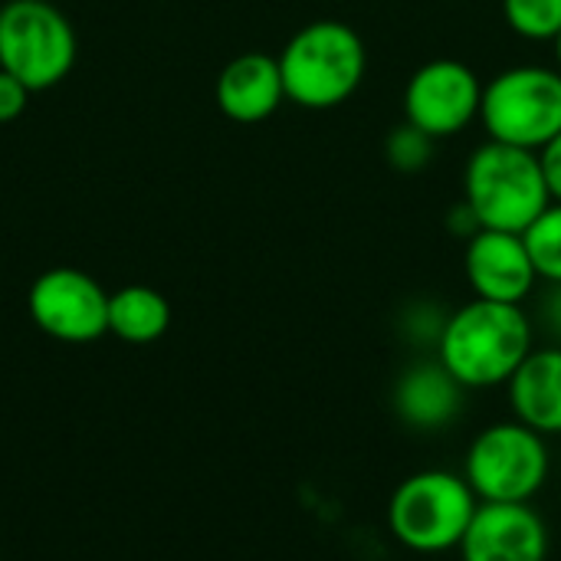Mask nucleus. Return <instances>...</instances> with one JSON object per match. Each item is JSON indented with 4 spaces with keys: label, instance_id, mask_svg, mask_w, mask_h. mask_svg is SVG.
<instances>
[{
    "label": "nucleus",
    "instance_id": "1a4fd4ad",
    "mask_svg": "<svg viewBox=\"0 0 561 561\" xmlns=\"http://www.w3.org/2000/svg\"><path fill=\"white\" fill-rule=\"evenodd\" d=\"M30 319L56 342L85 345L108 332V293L82 270L53 266L39 273L26 296Z\"/></svg>",
    "mask_w": 561,
    "mask_h": 561
},
{
    "label": "nucleus",
    "instance_id": "aec40b11",
    "mask_svg": "<svg viewBox=\"0 0 561 561\" xmlns=\"http://www.w3.org/2000/svg\"><path fill=\"white\" fill-rule=\"evenodd\" d=\"M30 95L33 92L16 76H10V72L0 69V125L20 118L23 108H26V102H30Z\"/></svg>",
    "mask_w": 561,
    "mask_h": 561
},
{
    "label": "nucleus",
    "instance_id": "7ed1b4c3",
    "mask_svg": "<svg viewBox=\"0 0 561 561\" xmlns=\"http://www.w3.org/2000/svg\"><path fill=\"white\" fill-rule=\"evenodd\" d=\"M463 204L480 230L526 233L552 204L539 154L486 138L463 168Z\"/></svg>",
    "mask_w": 561,
    "mask_h": 561
},
{
    "label": "nucleus",
    "instance_id": "423d86ee",
    "mask_svg": "<svg viewBox=\"0 0 561 561\" xmlns=\"http://www.w3.org/2000/svg\"><path fill=\"white\" fill-rule=\"evenodd\" d=\"M549 470L546 437L516 417L483 427L463 460V477L480 503H533Z\"/></svg>",
    "mask_w": 561,
    "mask_h": 561
},
{
    "label": "nucleus",
    "instance_id": "6e6552de",
    "mask_svg": "<svg viewBox=\"0 0 561 561\" xmlns=\"http://www.w3.org/2000/svg\"><path fill=\"white\" fill-rule=\"evenodd\" d=\"M483 79L460 59H431L404 85V122L434 141L460 135L480 118Z\"/></svg>",
    "mask_w": 561,
    "mask_h": 561
},
{
    "label": "nucleus",
    "instance_id": "f257e3e1",
    "mask_svg": "<svg viewBox=\"0 0 561 561\" xmlns=\"http://www.w3.org/2000/svg\"><path fill=\"white\" fill-rule=\"evenodd\" d=\"M536 348V329L523 306L477 299L447 316L437 362L467 388H500Z\"/></svg>",
    "mask_w": 561,
    "mask_h": 561
},
{
    "label": "nucleus",
    "instance_id": "6ab92c4d",
    "mask_svg": "<svg viewBox=\"0 0 561 561\" xmlns=\"http://www.w3.org/2000/svg\"><path fill=\"white\" fill-rule=\"evenodd\" d=\"M444 322H447V316H440L434 306H414L404 316V335L414 345H434L437 348V339L444 332Z\"/></svg>",
    "mask_w": 561,
    "mask_h": 561
},
{
    "label": "nucleus",
    "instance_id": "dca6fc26",
    "mask_svg": "<svg viewBox=\"0 0 561 561\" xmlns=\"http://www.w3.org/2000/svg\"><path fill=\"white\" fill-rule=\"evenodd\" d=\"M539 279L561 283V204L552 201L523 233Z\"/></svg>",
    "mask_w": 561,
    "mask_h": 561
},
{
    "label": "nucleus",
    "instance_id": "39448f33",
    "mask_svg": "<svg viewBox=\"0 0 561 561\" xmlns=\"http://www.w3.org/2000/svg\"><path fill=\"white\" fill-rule=\"evenodd\" d=\"M486 138L539 151L561 131L559 66H510L483 85Z\"/></svg>",
    "mask_w": 561,
    "mask_h": 561
},
{
    "label": "nucleus",
    "instance_id": "412c9836",
    "mask_svg": "<svg viewBox=\"0 0 561 561\" xmlns=\"http://www.w3.org/2000/svg\"><path fill=\"white\" fill-rule=\"evenodd\" d=\"M536 154H539V164H542V174H546V184H549L552 201L561 204V131L549 145H542Z\"/></svg>",
    "mask_w": 561,
    "mask_h": 561
},
{
    "label": "nucleus",
    "instance_id": "0eeeda50",
    "mask_svg": "<svg viewBox=\"0 0 561 561\" xmlns=\"http://www.w3.org/2000/svg\"><path fill=\"white\" fill-rule=\"evenodd\" d=\"M76 30L49 0H7L0 7V69L30 92L59 85L76 66Z\"/></svg>",
    "mask_w": 561,
    "mask_h": 561
},
{
    "label": "nucleus",
    "instance_id": "9b49d317",
    "mask_svg": "<svg viewBox=\"0 0 561 561\" xmlns=\"http://www.w3.org/2000/svg\"><path fill=\"white\" fill-rule=\"evenodd\" d=\"M463 273L477 299L510 306H523L539 283L523 233L506 230H477L463 250Z\"/></svg>",
    "mask_w": 561,
    "mask_h": 561
},
{
    "label": "nucleus",
    "instance_id": "2eb2a0df",
    "mask_svg": "<svg viewBox=\"0 0 561 561\" xmlns=\"http://www.w3.org/2000/svg\"><path fill=\"white\" fill-rule=\"evenodd\" d=\"M171 325L168 299L151 286H122L108 293V332L128 345H151Z\"/></svg>",
    "mask_w": 561,
    "mask_h": 561
},
{
    "label": "nucleus",
    "instance_id": "f3484780",
    "mask_svg": "<svg viewBox=\"0 0 561 561\" xmlns=\"http://www.w3.org/2000/svg\"><path fill=\"white\" fill-rule=\"evenodd\" d=\"M510 30L533 43H556L561 33V0H503Z\"/></svg>",
    "mask_w": 561,
    "mask_h": 561
},
{
    "label": "nucleus",
    "instance_id": "20e7f679",
    "mask_svg": "<svg viewBox=\"0 0 561 561\" xmlns=\"http://www.w3.org/2000/svg\"><path fill=\"white\" fill-rule=\"evenodd\" d=\"M480 500L463 473L421 470L398 483L388 500V529L398 546L417 556L460 549Z\"/></svg>",
    "mask_w": 561,
    "mask_h": 561
},
{
    "label": "nucleus",
    "instance_id": "f8f14e48",
    "mask_svg": "<svg viewBox=\"0 0 561 561\" xmlns=\"http://www.w3.org/2000/svg\"><path fill=\"white\" fill-rule=\"evenodd\" d=\"M286 85L279 59L270 53H240L217 76V108L237 125H256L279 112Z\"/></svg>",
    "mask_w": 561,
    "mask_h": 561
},
{
    "label": "nucleus",
    "instance_id": "4be33fe9",
    "mask_svg": "<svg viewBox=\"0 0 561 561\" xmlns=\"http://www.w3.org/2000/svg\"><path fill=\"white\" fill-rule=\"evenodd\" d=\"M539 319L546 332L561 345V283H549V293L542 296V306H539Z\"/></svg>",
    "mask_w": 561,
    "mask_h": 561
},
{
    "label": "nucleus",
    "instance_id": "a211bd4d",
    "mask_svg": "<svg viewBox=\"0 0 561 561\" xmlns=\"http://www.w3.org/2000/svg\"><path fill=\"white\" fill-rule=\"evenodd\" d=\"M385 154H388V164L394 171L414 174V171H421V168L431 164V158H434V138L424 135L421 128H414L411 122H401L398 128H391V135L385 141Z\"/></svg>",
    "mask_w": 561,
    "mask_h": 561
},
{
    "label": "nucleus",
    "instance_id": "ddd939ff",
    "mask_svg": "<svg viewBox=\"0 0 561 561\" xmlns=\"http://www.w3.org/2000/svg\"><path fill=\"white\" fill-rule=\"evenodd\" d=\"M463 385L434 358L404 368L394 381V414L414 431H440L457 421L463 408Z\"/></svg>",
    "mask_w": 561,
    "mask_h": 561
},
{
    "label": "nucleus",
    "instance_id": "4468645a",
    "mask_svg": "<svg viewBox=\"0 0 561 561\" xmlns=\"http://www.w3.org/2000/svg\"><path fill=\"white\" fill-rule=\"evenodd\" d=\"M516 421L542 437L561 434V345L533 348L506 381Z\"/></svg>",
    "mask_w": 561,
    "mask_h": 561
},
{
    "label": "nucleus",
    "instance_id": "f03ea898",
    "mask_svg": "<svg viewBox=\"0 0 561 561\" xmlns=\"http://www.w3.org/2000/svg\"><path fill=\"white\" fill-rule=\"evenodd\" d=\"M276 59L286 99L309 112L348 102L368 72L365 43L358 30L342 20H312L299 26Z\"/></svg>",
    "mask_w": 561,
    "mask_h": 561
},
{
    "label": "nucleus",
    "instance_id": "5701e85b",
    "mask_svg": "<svg viewBox=\"0 0 561 561\" xmlns=\"http://www.w3.org/2000/svg\"><path fill=\"white\" fill-rule=\"evenodd\" d=\"M556 62H559V69H561V33L556 36Z\"/></svg>",
    "mask_w": 561,
    "mask_h": 561
},
{
    "label": "nucleus",
    "instance_id": "9d476101",
    "mask_svg": "<svg viewBox=\"0 0 561 561\" xmlns=\"http://www.w3.org/2000/svg\"><path fill=\"white\" fill-rule=\"evenodd\" d=\"M457 552L463 561H546L549 526L533 503H480Z\"/></svg>",
    "mask_w": 561,
    "mask_h": 561
}]
</instances>
